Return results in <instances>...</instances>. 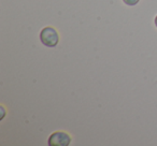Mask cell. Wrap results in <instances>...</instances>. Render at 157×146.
<instances>
[{
  "label": "cell",
  "mask_w": 157,
  "mask_h": 146,
  "mask_svg": "<svg viewBox=\"0 0 157 146\" xmlns=\"http://www.w3.org/2000/svg\"><path fill=\"white\" fill-rule=\"evenodd\" d=\"M0 111H1V116H0V120H2L3 118H5V116H6V110H5V107H3V105H1V107H0Z\"/></svg>",
  "instance_id": "277c9868"
},
{
  "label": "cell",
  "mask_w": 157,
  "mask_h": 146,
  "mask_svg": "<svg viewBox=\"0 0 157 146\" xmlns=\"http://www.w3.org/2000/svg\"><path fill=\"white\" fill-rule=\"evenodd\" d=\"M154 24H155V26H156V28H157V15L155 16V18H154Z\"/></svg>",
  "instance_id": "5b68a950"
},
{
  "label": "cell",
  "mask_w": 157,
  "mask_h": 146,
  "mask_svg": "<svg viewBox=\"0 0 157 146\" xmlns=\"http://www.w3.org/2000/svg\"><path fill=\"white\" fill-rule=\"evenodd\" d=\"M40 41L46 47H56L59 43V35L54 27H44L40 31Z\"/></svg>",
  "instance_id": "6da1fadb"
},
{
  "label": "cell",
  "mask_w": 157,
  "mask_h": 146,
  "mask_svg": "<svg viewBox=\"0 0 157 146\" xmlns=\"http://www.w3.org/2000/svg\"><path fill=\"white\" fill-rule=\"evenodd\" d=\"M123 2L128 7H135L140 2V0H123Z\"/></svg>",
  "instance_id": "3957f363"
},
{
  "label": "cell",
  "mask_w": 157,
  "mask_h": 146,
  "mask_svg": "<svg viewBox=\"0 0 157 146\" xmlns=\"http://www.w3.org/2000/svg\"><path fill=\"white\" fill-rule=\"evenodd\" d=\"M71 137L65 131H55L48 137V146H69L71 144Z\"/></svg>",
  "instance_id": "7a4b0ae2"
}]
</instances>
